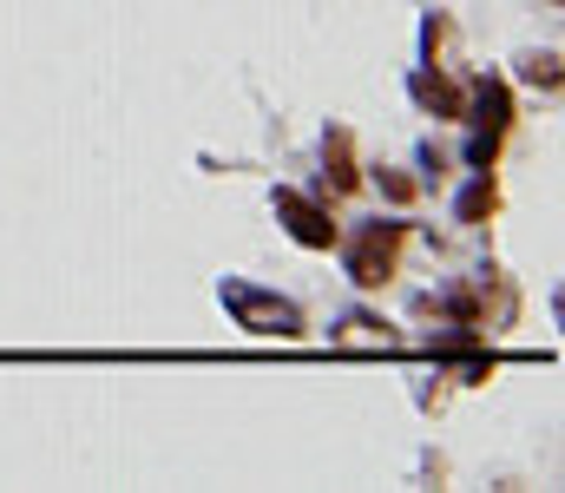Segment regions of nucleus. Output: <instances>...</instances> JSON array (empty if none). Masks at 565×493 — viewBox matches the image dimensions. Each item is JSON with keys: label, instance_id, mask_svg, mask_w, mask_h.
I'll list each match as a JSON object with an SVG mask.
<instances>
[{"label": "nucleus", "instance_id": "1", "mask_svg": "<svg viewBox=\"0 0 565 493\" xmlns=\"http://www.w3.org/2000/svg\"><path fill=\"white\" fill-rule=\"evenodd\" d=\"M402 250H408V224H362V237L349 250V277L362 290H382L402 277Z\"/></svg>", "mask_w": 565, "mask_h": 493}, {"label": "nucleus", "instance_id": "2", "mask_svg": "<svg viewBox=\"0 0 565 493\" xmlns=\"http://www.w3.org/2000/svg\"><path fill=\"white\" fill-rule=\"evenodd\" d=\"M224 310L250 329V335H302L309 329L296 303H282L270 290H250V283H224Z\"/></svg>", "mask_w": 565, "mask_h": 493}, {"label": "nucleus", "instance_id": "3", "mask_svg": "<svg viewBox=\"0 0 565 493\" xmlns=\"http://www.w3.org/2000/svg\"><path fill=\"white\" fill-rule=\"evenodd\" d=\"M277 217L289 224V237H296V244H309V250H329V244L342 237V224H335L322 204H309L302 191H277Z\"/></svg>", "mask_w": 565, "mask_h": 493}, {"label": "nucleus", "instance_id": "4", "mask_svg": "<svg viewBox=\"0 0 565 493\" xmlns=\"http://www.w3.org/2000/svg\"><path fill=\"white\" fill-rule=\"evenodd\" d=\"M322 178H329V191H362V164H355V132L349 126L322 132Z\"/></svg>", "mask_w": 565, "mask_h": 493}, {"label": "nucleus", "instance_id": "5", "mask_svg": "<svg viewBox=\"0 0 565 493\" xmlns=\"http://www.w3.org/2000/svg\"><path fill=\"white\" fill-rule=\"evenodd\" d=\"M415 99H422L427 112H440V119H467V93L434 66V73H415Z\"/></svg>", "mask_w": 565, "mask_h": 493}, {"label": "nucleus", "instance_id": "6", "mask_svg": "<svg viewBox=\"0 0 565 493\" xmlns=\"http://www.w3.org/2000/svg\"><path fill=\"white\" fill-rule=\"evenodd\" d=\"M493 211H500V184H493V178L480 171V178H473V184L460 191V224H487Z\"/></svg>", "mask_w": 565, "mask_h": 493}, {"label": "nucleus", "instance_id": "7", "mask_svg": "<svg viewBox=\"0 0 565 493\" xmlns=\"http://www.w3.org/2000/svg\"><path fill=\"white\" fill-rule=\"evenodd\" d=\"M480 112H487V126H480V132L507 139V126H513V99H507V86H500V79H480Z\"/></svg>", "mask_w": 565, "mask_h": 493}, {"label": "nucleus", "instance_id": "8", "mask_svg": "<svg viewBox=\"0 0 565 493\" xmlns=\"http://www.w3.org/2000/svg\"><path fill=\"white\" fill-rule=\"evenodd\" d=\"M335 335H342V342H395V329L382 323V317H349Z\"/></svg>", "mask_w": 565, "mask_h": 493}, {"label": "nucleus", "instance_id": "9", "mask_svg": "<svg viewBox=\"0 0 565 493\" xmlns=\"http://www.w3.org/2000/svg\"><path fill=\"white\" fill-rule=\"evenodd\" d=\"M526 79L546 86V93H559V53H533V60H526Z\"/></svg>", "mask_w": 565, "mask_h": 493}, {"label": "nucleus", "instance_id": "10", "mask_svg": "<svg viewBox=\"0 0 565 493\" xmlns=\"http://www.w3.org/2000/svg\"><path fill=\"white\" fill-rule=\"evenodd\" d=\"M382 191H388L395 204H408V197H415V178H408V171H382Z\"/></svg>", "mask_w": 565, "mask_h": 493}]
</instances>
